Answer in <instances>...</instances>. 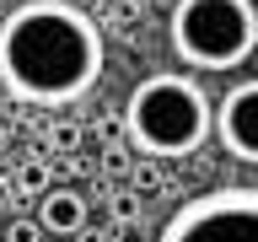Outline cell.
<instances>
[{
  "label": "cell",
  "mask_w": 258,
  "mask_h": 242,
  "mask_svg": "<svg viewBox=\"0 0 258 242\" xmlns=\"http://www.w3.org/2000/svg\"><path fill=\"white\" fill-rule=\"evenodd\" d=\"M11 183H16V194H43L48 189V167H43V161H27Z\"/></svg>",
  "instance_id": "8"
},
{
  "label": "cell",
  "mask_w": 258,
  "mask_h": 242,
  "mask_svg": "<svg viewBox=\"0 0 258 242\" xmlns=\"http://www.w3.org/2000/svg\"><path fill=\"white\" fill-rule=\"evenodd\" d=\"M156 242H258V189L253 183H221L177 205Z\"/></svg>",
  "instance_id": "4"
},
{
  "label": "cell",
  "mask_w": 258,
  "mask_h": 242,
  "mask_svg": "<svg viewBox=\"0 0 258 242\" xmlns=\"http://www.w3.org/2000/svg\"><path fill=\"white\" fill-rule=\"evenodd\" d=\"M0 242H43V226L32 221V215H11L6 221V237Z\"/></svg>",
  "instance_id": "9"
},
{
  "label": "cell",
  "mask_w": 258,
  "mask_h": 242,
  "mask_svg": "<svg viewBox=\"0 0 258 242\" xmlns=\"http://www.w3.org/2000/svg\"><path fill=\"white\" fill-rule=\"evenodd\" d=\"M102 76V32L70 0H27L0 22V92L27 108H64Z\"/></svg>",
  "instance_id": "1"
},
{
  "label": "cell",
  "mask_w": 258,
  "mask_h": 242,
  "mask_svg": "<svg viewBox=\"0 0 258 242\" xmlns=\"http://www.w3.org/2000/svg\"><path fill=\"white\" fill-rule=\"evenodd\" d=\"M210 129L221 135L231 161L258 167V81H237L221 97V108H210Z\"/></svg>",
  "instance_id": "5"
},
{
  "label": "cell",
  "mask_w": 258,
  "mask_h": 242,
  "mask_svg": "<svg viewBox=\"0 0 258 242\" xmlns=\"http://www.w3.org/2000/svg\"><path fill=\"white\" fill-rule=\"evenodd\" d=\"M129 161H135V156H129L124 145H113V140H108V151H102V167H108V172H129Z\"/></svg>",
  "instance_id": "11"
},
{
  "label": "cell",
  "mask_w": 258,
  "mask_h": 242,
  "mask_svg": "<svg viewBox=\"0 0 258 242\" xmlns=\"http://www.w3.org/2000/svg\"><path fill=\"white\" fill-rule=\"evenodd\" d=\"M129 177H135V189H156L161 183V172L151 167V161H129Z\"/></svg>",
  "instance_id": "10"
},
{
  "label": "cell",
  "mask_w": 258,
  "mask_h": 242,
  "mask_svg": "<svg viewBox=\"0 0 258 242\" xmlns=\"http://www.w3.org/2000/svg\"><path fill=\"white\" fill-rule=\"evenodd\" d=\"M6 145H11V129H6V124H0V151H6Z\"/></svg>",
  "instance_id": "14"
},
{
  "label": "cell",
  "mask_w": 258,
  "mask_h": 242,
  "mask_svg": "<svg viewBox=\"0 0 258 242\" xmlns=\"http://www.w3.org/2000/svg\"><path fill=\"white\" fill-rule=\"evenodd\" d=\"M11 205H16V183L0 172V210H11Z\"/></svg>",
  "instance_id": "12"
},
{
  "label": "cell",
  "mask_w": 258,
  "mask_h": 242,
  "mask_svg": "<svg viewBox=\"0 0 258 242\" xmlns=\"http://www.w3.org/2000/svg\"><path fill=\"white\" fill-rule=\"evenodd\" d=\"M32 221L43 226L48 237H70L81 221H86V199H81L76 189H43L38 194V215Z\"/></svg>",
  "instance_id": "6"
},
{
  "label": "cell",
  "mask_w": 258,
  "mask_h": 242,
  "mask_svg": "<svg viewBox=\"0 0 258 242\" xmlns=\"http://www.w3.org/2000/svg\"><path fill=\"white\" fill-rule=\"evenodd\" d=\"M0 97H6V92H0Z\"/></svg>",
  "instance_id": "15"
},
{
  "label": "cell",
  "mask_w": 258,
  "mask_h": 242,
  "mask_svg": "<svg viewBox=\"0 0 258 242\" xmlns=\"http://www.w3.org/2000/svg\"><path fill=\"white\" fill-rule=\"evenodd\" d=\"M70 237H76V242H108V231H92V226L81 221V226H76V231H70Z\"/></svg>",
  "instance_id": "13"
},
{
  "label": "cell",
  "mask_w": 258,
  "mask_h": 242,
  "mask_svg": "<svg viewBox=\"0 0 258 242\" xmlns=\"http://www.w3.org/2000/svg\"><path fill=\"white\" fill-rule=\"evenodd\" d=\"M108 221L140 226V194H113V199H108Z\"/></svg>",
  "instance_id": "7"
},
{
  "label": "cell",
  "mask_w": 258,
  "mask_h": 242,
  "mask_svg": "<svg viewBox=\"0 0 258 242\" xmlns=\"http://www.w3.org/2000/svg\"><path fill=\"white\" fill-rule=\"evenodd\" d=\"M124 135L151 161L194 156L210 140V97H205V86L194 76H177V70L145 76L124 102Z\"/></svg>",
  "instance_id": "2"
},
{
  "label": "cell",
  "mask_w": 258,
  "mask_h": 242,
  "mask_svg": "<svg viewBox=\"0 0 258 242\" xmlns=\"http://www.w3.org/2000/svg\"><path fill=\"white\" fill-rule=\"evenodd\" d=\"M167 43L188 70H237L258 48L253 0H177L167 16Z\"/></svg>",
  "instance_id": "3"
}]
</instances>
